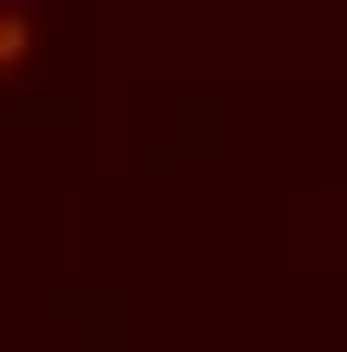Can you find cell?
Wrapping results in <instances>:
<instances>
[{
	"label": "cell",
	"instance_id": "obj_1",
	"mask_svg": "<svg viewBox=\"0 0 347 352\" xmlns=\"http://www.w3.org/2000/svg\"><path fill=\"white\" fill-rule=\"evenodd\" d=\"M29 41H35L29 12H23V6H6V12H0V69H6V76L29 58Z\"/></svg>",
	"mask_w": 347,
	"mask_h": 352
}]
</instances>
